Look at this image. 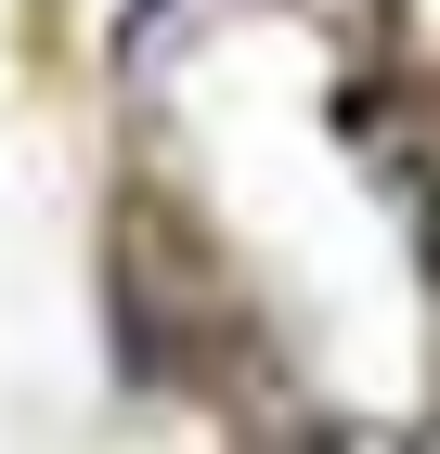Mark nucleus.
Returning a JSON list of instances; mask_svg holds the SVG:
<instances>
[{
	"mask_svg": "<svg viewBox=\"0 0 440 454\" xmlns=\"http://www.w3.org/2000/svg\"><path fill=\"white\" fill-rule=\"evenodd\" d=\"M143 13H169V0H143Z\"/></svg>",
	"mask_w": 440,
	"mask_h": 454,
	"instance_id": "f257e3e1",
	"label": "nucleus"
}]
</instances>
